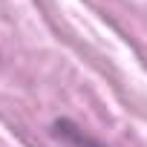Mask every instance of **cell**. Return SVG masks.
Here are the masks:
<instances>
[{
    "mask_svg": "<svg viewBox=\"0 0 147 147\" xmlns=\"http://www.w3.org/2000/svg\"><path fill=\"white\" fill-rule=\"evenodd\" d=\"M52 136L61 138V141H66L69 147H107V144H101L98 138H92L87 130H81L75 121H69V118L52 121Z\"/></svg>",
    "mask_w": 147,
    "mask_h": 147,
    "instance_id": "1",
    "label": "cell"
}]
</instances>
